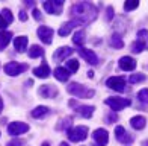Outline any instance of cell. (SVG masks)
Here are the masks:
<instances>
[{"mask_svg": "<svg viewBox=\"0 0 148 146\" xmlns=\"http://www.w3.org/2000/svg\"><path fill=\"white\" fill-rule=\"evenodd\" d=\"M107 20H109V22H110V20H112V17H113V8H112V6H109V8H107Z\"/></svg>", "mask_w": 148, "mask_h": 146, "instance_id": "8d00e7d4", "label": "cell"}, {"mask_svg": "<svg viewBox=\"0 0 148 146\" xmlns=\"http://www.w3.org/2000/svg\"><path fill=\"white\" fill-rule=\"evenodd\" d=\"M145 79H147L145 75H142V73H136V75H132V76H130L129 81H130L132 84H136V82H144Z\"/></svg>", "mask_w": 148, "mask_h": 146, "instance_id": "83f0119b", "label": "cell"}, {"mask_svg": "<svg viewBox=\"0 0 148 146\" xmlns=\"http://www.w3.org/2000/svg\"><path fill=\"white\" fill-rule=\"evenodd\" d=\"M115 136H116V140L123 145H129V143L133 142V137L130 136V132H127L125 128H123V127H116Z\"/></svg>", "mask_w": 148, "mask_h": 146, "instance_id": "8fae6325", "label": "cell"}, {"mask_svg": "<svg viewBox=\"0 0 148 146\" xmlns=\"http://www.w3.org/2000/svg\"><path fill=\"white\" fill-rule=\"evenodd\" d=\"M88 137V128L86 127H76L68 129V138L71 142H82Z\"/></svg>", "mask_w": 148, "mask_h": 146, "instance_id": "3957f363", "label": "cell"}, {"mask_svg": "<svg viewBox=\"0 0 148 146\" xmlns=\"http://www.w3.org/2000/svg\"><path fill=\"white\" fill-rule=\"evenodd\" d=\"M53 29L51 28H47V26H39L38 28V37L41 38V41L45 44H50L51 40H53Z\"/></svg>", "mask_w": 148, "mask_h": 146, "instance_id": "7c38bea8", "label": "cell"}, {"mask_svg": "<svg viewBox=\"0 0 148 146\" xmlns=\"http://www.w3.org/2000/svg\"><path fill=\"white\" fill-rule=\"evenodd\" d=\"M88 76H89V78H94V72H92V70L88 72Z\"/></svg>", "mask_w": 148, "mask_h": 146, "instance_id": "b9f144b4", "label": "cell"}, {"mask_svg": "<svg viewBox=\"0 0 148 146\" xmlns=\"http://www.w3.org/2000/svg\"><path fill=\"white\" fill-rule=\"evenodd\" d=\"M138 6H139L138 0H130V2H125V3H124V8H125L127 11H132V9H134V8H138Z\"/></svg>", "mask_w": 148, "mask_h": 146, "instance_id": "4dcf8cb0", "label": "cell"}, {"mask_svg": "<svg viewBox=\"0 0 148 146\" xmlns=\"http://www.w3.org/2000/svg\"><path fill=\"white\" fill-rule=\"evenodd\" d=\"M41 146H50V145H49V143H47V142H45V143H42Z\"/></svg>", "mask_w": 148, "mask_h": 146, "instance_id": "bcb514c9", "label": "cell"}, {"mask_svg": "<svg viewBox=\"0 0 148 146\" xmlns=\"http://www.w3.org/2000/svg\"><path fill=\"white\" fill-rule=\"evenodd\" d=\"M14 47L17 52H20V54H23V52L26 50V47H27V37H15L14 40Z\"/></svg>", "mask_w": 148, "mask_h": 146, "instance_id": "e0dca14e", "label": "cell"}, {"mask_svg": "<svg viewBox=\"0 0 148 146\" xmlns=\"http://www.w3.org/2000/svg\"><path fill=\"white\" fill-rule=\"evenodd\" d=\"M106 84L109 88L115 90V91H119V93L125 91V79L123 76H112V78L107 79Z\"/></svg>", "mask_w": 148, "mask_h": 146, "instance_id": "8992f818", "label": "cell"}, {"mask_svg": "<svg viewBox=\"0 0 148 146\" xmlns=\"http://www.w3.org/2000/svg\"><path fill=\"white\" fill-rule=\"evenodd\" d=\"M2 110H3V101H2V97H0V113H2Z\"/></svg>", "mask_w": 148, "mask_h": 146, "instance_id": "60d3db41", "label": "cell"}, {"mask_svg": "<svg viewBox=\"0 0 148 146\" xmlns=\"http://www.w3.org/2000/svg\"><path fill=\"white\" fill-rule=\"evenodd\" d=\"M53 75L56 76V79H59V81L65 82V81H68V79H70V75H71V73H70L68 69H65V67H56Z\"/></svg>", "mask_w": 148, "mask_h": 146, "instance_id": "ac0fdd59", "label": "cell"}, {"mask_svg": "<svg viewBox=\"0 0 148 146\" xmlns=\"http://www.w3.org/2000/svg\"><path fill=\"white\" fill-rule=\"evenodd\" d=\"M85 41H86L85 31H79V32H76V34H74V37H73V43H74V44H77L79 47H82Z\"/></svg>", "mask_w": 148, "mask_h": 146, "instance_id": "603a6c76", "label": "cell"}, {"mask_svg": "<svg viewBox=\"0 0 148 146\" xmlns=\"http://www.w3.org/2000/svg\"><path fill=\"white\" fill-rule=\"evenodd\" d=\"M70 127H71V119H70V117L64 119V120H62V123L59 125V128H60V129H68Z\"/></svg>", "mask_w": 148, "mask_h": 146, "instance_id": "836d02e7", "label": "cell"}, {"mask_svg": "<svg viewBox=\"0 0 148 146\" xmlns=\"http://www.w3.org/2000/svg\"><path fill=\"white\" fill-rule=\"evenodd\" d=\"M106 105H109L113 111H119V110H123L125 107H129L130 99H125V97H109V99H106Z\"/></svg>", "mask_w": 148, "mask_h": 146, "instance_id": "277c9868", "label": "cell"}, {"mask_svg": "<svg viewBox=\"0 0 148 146\" xmlns=\"http://www.w3.org/2000/svg\"><path fill=\"white\" fill-rule=\"evenodd\" d=\"M32 12H33V17H35V20H38V22H39V20H41V12H39L38 9H33Z\"/></svg>", "mask_w": 148, "mask_h": 146, "instance_id": "f35d334b", "label": "cell"}, {"mask_svg": "<svg viewBox=\"0 0 148 146\" xmlns=\"http://www.w3.org/2000/svg\"><path fill=\"white\" fill-rule=\"evenodd\" d=\"M92 137H94V140H95V143L98 146H106L107 142H109V134H107V131L103 129V128H98V129L94 131Z\"/></svg>", "mask_w": 148, "mask_h": 146, "instance_id": "9c48e42d", "label": "cell"}, {"mask_svg": "<svg viewBox=\"0 0 148 146\" xmlns=\"http://www.w3.org/2000/svg\"><path fill=\"white\" fill-rule=\"evenodd\" d=\"M110 44L113 46V49H123V46H124L123 40H121V37H119L118 34H113V35H112V38H110Z\"/></svg>", "mask_w": 148, "mask_h": 146, "instance_id": "484cf974", "label": "cell"}, {"mask_svg": "<svg viewBox=\"0 0 148 146\" xmlns=\"http://www.w3.org/2000/svg\"><path fill=\"white\" fill-rule=\"evenodd\" d=\"M77 52L80 54V56H83L89 64H92V65L98 64V56L94 54L91 49H86V47H83V46H82V47H77Z\"/></svg>", "mask_w": 148, "mask_h": 146, "instance_id": "30bf717a", "label": "cell"}, {"mask_svg": "<svg viewBox=\"0 0 148 146\" xmlns=\"http://www.w3.org/2000/svg\"><path fill=\"white\" fill-rule=\"evenodd\" d=\"M70 105L71 107H76V113H79L80 116H83L86 119H89L94 113V107H86V105H76V101H70Z\"/></svg>", "mask_w": 148, "mask_h": 146, "instance_id": "4fadbf2b", "label": "cell"}, {"mask_svg": "<svg viewBox=\"0 0 148 146\" xmlns=\"http://www.w3.org/2000/svg\"><path fill=\"white\" fill-rule=\"evenodd\" d=\"M26 18H27V14H26L24 11H20V20H21V22H24Z\"/></svg>", "mask_w": 148, "mask_h": 146, "instance_id": "ab89813d", "label": "cell"}, {"mask_svg": "<svg viewBox=\"0 0 148 146\" xmlns=\"http://www.w3.org/2000/svg\"><path fill=\"white\" fill-rule=\"evenodd\" d=\"M119 67L121 70H125V72H132L136 67V61L132 58V56H123L119 59Z\"/></svg>", "mask_w": 148, "mask_h": 146, "instance_id": "5bb4252c", "label": "cell"}, {"mask_svg": "<svg viewBox=\"0 0 148 146\" xmlns=\"http://www.w3.org/2000/svg\"><path fill=\"white\" fill-rule=\"evenodd\" d=\"M6 26H8V23L5 22V18H3V15L0 14V29H5Z\"/></svg>", "mask_w": 148, "mask_h": 146, "instance_id": "74e56055", "label": "cell"}, {"mask_svg": "<svg viewBox=\"0 0 148 146\" xmlns=\"http://www.w3.org/2000/svg\"><path fill=\"white\" fill-rule=\"evenodd\" d=\"M44 54V50L39 47V46H36V44H33L32 47L29 49V56L30 58H38V56H41Z\"/></svg>", "mask_w": 148, "mask_h": 146, "instance_id": "4316f807", "label": "cell"}, {"mask_svg": "<svg viewBox=\"0 0 148 146\" xmlns=\"http://www.w3.org/2000/svg\"><path fill=\"white\" fill-rule=\"evenodd\" d=\"M116 114H113V113H110V114L109 116H107V123H112V122H115L116 120Z\"/></svg>", "mask_w": 148, "mask_h": 146, "instance_id": "d590c367", "label": "cell"}, {"mask_svg": "<svg viewBox=\"0 0 148 146\" xmlns=\"http://www.w3.org/2000/svg\"><path fill=\"white\" fill-rule=\"evenodd\" d=\"M138 99L142 104H148V88H144L138 93Z\"/></svg>", "mask_w": 148, "mask_h": 146, "instance_id": "f1b7e54d", "label": "cell"}, {"mask_svg": "<svg viewBox=\"0 0 148 146\" xmlns=\"http://www.w3.org/2000/svg\"><path fill=\"white\" fill-rule=\"evenodd\" d=\"M2 15H3V18H5V22L8 23V24H11L12 22H14V17H12V14H11V11H9V9H5Z\"/></svg>", "mask_w": 148, "mask_h": 146, "instance_id": "1f68e13d", "label": "cell"}, {"mask_svg": "<svg viewBox=\"0 0 148 146\" xmlns=\"http://www.w3.org/2000/svg\"><path fill=\"white\" fill-rule=\"evenodd\" d=\"M66 67L70 69V72H77V70H79V63H77V59H70V61L66 63Z\"/></svg>", "mask_w": 148, "mask_h": 146, "instance_id": "f546056e", "label": "cell"}, {"mask_svg": "<svg viewBox=\"0 0 148 146\" xmlns=\"http://www.w3.org/2000/svg\"><path fill=\"white\" fill-rule=\"evenodd\" d=\"M77 26H80V24L77 22H73V20H71V22H68V23H64L62 28L59 29V35L60 37H66L74 28H77Z\"/></svg>", "mask_w": 148, "mask_h": 146, "instance_id": "d6986e66", "label": "cell"}, {"mask_svg": "<svg viewBox=\"0 0 148 146\" xmlns=\"http://www.w3.org/2000/svg\"><path fill=\"white\" fill-rule=\"evenodd\" d=\"M39 95L45 99H50V97H55L58 95V88L53 87V85H42L39 88Z\"/></svg>", "mask_w": 148, "mask_h": 146, "instance_id": "2e32d148", "label": "cell"}, {"mask_svg": "<svg viewBox=\"0 0 148 146\" xmlns=\"http://www.w3.org/2000/svg\"><path fill=\"white\" fill-rule=\"evenodd\" d=\"M27 131H29V125H26L23 122H12L8 127V132L11 136H20V134H24Z\"/></svg>", "mask_w": 148, "mask_h": 146, "instance_id": "ba28073f", "label": "cell"}, {"mask_svg": "<svg viewBox=\"0 0 148 146\" xmlns=\"http://www.w3.org/2000/svg\"><path fill=\"white\" fill-rule=\"evenodd\" d=\"M60 146H70V145H68V143H65V142H64V143H60Z\"/></svg>", "mask_w": 148, "mask_h": 146, "instance_id": "f6af8a7d", "label": "cell"}, {"mask_svg": "<svg viewBox=\"0 0 148 146\" xmlns=\"http://www.w3.org/2000/svg\"><path fill=\"white\" fill-rule=\"evenodd\" d=\"M24 70H27V65L26 64H18V63H14V61L5 64V73L9 76H18V75H21Z\"/></svg>", "mask_w": 148, "mask_h": 146, "instance_id": "5b68a950", "label": "cell"}, {"mask_svg": "<svg viewBox=\"0 0 148 146\" xmlns=\"http://www.w3.org/2000/svg\"><path fill=\"white\" fill-rule=\"evenodd\" d=\"M138 41L144 46L145 49H148V31L142 29L138 32Z\"/></svg>", "mask_w": 148, "mask_h": 146, "instance_id": "cb8c5ba5", "label": "cell"}, {"mask_svg": "<svg viewBox=\"0 0 148 146\" xmlns=\"http://www.w3.org/2000/svg\"><path fill=\"white\" fill-rule=\"evenodd\" d=\"M62 0H49V2H44V9L50 14H56L59 15L62 12Z\"/></svg>", "mask_w": 148, "mask_h": 146, "instance_id": "52a82bcc", "label": "cell"}, {"mask_svg": "<svg viewBox=\"0 0 148 146\" xmlns=\"http://www.w3.org/2000/svg\"><path fill=\"white\" fill-rule=\"evenodd\" d=\"M11 38H12V34L9 31H2L0 32V50H3L6 46L9 44Z\"/></svg>", "mask_w": 148, "mask_h": 146, "instance_id": "7402d4cb", "label": "cell"}, {"mask_svg": "<svg viewBox=\"0 0 148 146\" xmlns=\"http://www.w3.org/2000/svg\"><path fill=\"white\" fill-rule=\"evenodd\" d=\"M26 5H27V6H33L35 3H33V2H26Z\"/></svg>", "mask_w": 148, "mask_h": 146, "instance_id": "7bdbcfd3", "label": "cell"}, {"mask_svg": "<svg viewBox=\"0 0 148 146\" xmlns=\"http://www.w3.org/2000/svg\"><path fill=\"white\" fill-rule=\"evenodd\" d=\"M142 146H148V140H145V142L142 143Z\"/></svg>", "mask_w": 148, "mask_h": 146, "instance_id": "ee69618b", "label": "cell"}, {"mask_svg": "<svg viewBox=\"0 0 148 146\" xmlns=\"http://www.w3.org/2000/svg\"><path fill=\"white\" fill-rule=\"evenodd\" d=\"M23 140H18V138H17V140H11L9 143H8V146H23Z\"/></svg>", "mask_w": 148, "mask_h": 146, "instance_id": "e575fe53", "label": "cell"}, {"mask_svg": "<svg viewBox=\"0 0 148 146\" xmlns=\"http://www.w3.org/2000/svg\"><path fill=\"white\" fill-rule=\"evenodd\" d=\"M145 47H144V46L142 44H140L139 41H136V43H133L132 44V50L134 52V54H140V52H142Z\"/></svg>", "mask_w": 148, "mask_h": 146, "instance_id": "d6a6232c", "label": "cell"}, {"mask_svg": "<svg viewBox=\"0 0 148 146\" xmlns=\"http://www.w3.org/2000/svg\"><path fill=\"white\" fill-rule=\"evenodd\" d=\"M49 108L47 107H36L35 110L32 111V117H35V119H39V117H44L45 114H49Z\"/></svg>", "mask_w": 148, "mask_h": 146, "instance_id": "d4e9b609", "label": "cell"}, {"mask_svg": "<svg viewBox=\"0 0 148 146\" xmlns=\"http://www.w3.org/2000/svg\"><path fill=\"white\" fill-rule=\"evenodd\" d=\"M130 125L134 129H144L145 125H147V119L144 116H134L130 120Z\"/></svg>", "mask_w": 148, "mask_h": 146, "instance_id": "44dd1931", "label": "cell"}, {"mask_svg": "<svg viewBox=\"0 0 148 146\" xmlns=\"http://www.w3.org/2000/svg\"><path fill=\"white\" fill-rule=\"evenodd\" d=\"M33 73H35V76L36 78H42V79H45V78H49L50 76V67L47 64H42L41 67H36V69H33Z\"/></svg>", "mask_w": 148, "mask_h": 146, "instance_id": "ffe728a7", "label": "cell"}, {"mask_svg": "<svg viewBox=\"0 0 148 146\" xmlns=\"http://www.w3.org/2000/svg\"><path fill=\"white\" fill-rule=\"evenodd\" d=\"M73 54V49L71 47H59L56 52H55V55H53V59L55 61H64V59L66 58V56H70Z\"/></svg>", "mask_w": 148, "mask_h": 146, "instance_id": "9a60e30c", "label": "cell"}, {"mask_svg": "<svg viewBox=\"0 0 148 146\" xmlns=\"http://www.w3.org/2000/svg\"><path fill=\"white\" fill-rule=\"evenodd\" d=\"M97 8L89 2H79L73 5L71 8V18L73 22H77L79 24H88L97 18Z\"/></svg>", "mask_w": 148, "mask_h": 146, "instance_id": "6da1fadb", "label": "cell"}, {"mask_svg": "<svg viewBox=\"0 0 148 146\" xmlns=\"http://www.w3.org/2000/svg\"><path fill=\"white\" fill-rule=\"evenodd\" d=\"M66 90H68V93H71L73 96H76V97H82V99H89V97H92L94 95H95V91H94V90L86 88L85 85L77 84V82L70 84Z\"/></svg>", "mask_w": 148, "mask_h": 146, "instance_id": "7a4b0ae2", "label": "cell"}]
</instances>
